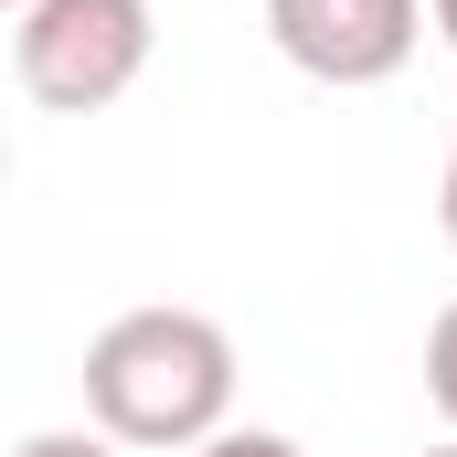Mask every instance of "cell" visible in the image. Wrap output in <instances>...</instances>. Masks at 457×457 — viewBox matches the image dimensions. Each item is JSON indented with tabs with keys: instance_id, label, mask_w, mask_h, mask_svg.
Segmentation results:
<instances>
[{
	"instance_id": "obj_5",
	"label": "cell",
	"mask_w": 457,
	"mask_h": 457,
	"mask_svg": "<svg viewBox=\"0 0 457 457\" xmlns=\"http://www.w3.org/2000/svg\"><path fill=\"white\" fill-rule=\"evenodd\" d=\"M11 457H128L117 436H96V426H43V436H21Z\"/></svg>"
},
{
	"instance_id": "obj_10",
	"label": "cell",
	"mask_w": 457,
	"mask_h": 457,
	"mask_svg": "<svg viewBox=\"0 0 457 457\" xmlns=\"http://www.w3.org/2000/svg\"><path fill=\"white\" fill-rule=\"evenodd\" d=\"M0 181H11V138H0Z\"/></svg>"
},
{
	"instance_id": "obj_6",
	"label": "cell",
	"mask_w": 457,
	"mask_h": 457,
	"mask_svg": "<svg viewBox=\"0 0 457 457\" xmlns=\"http://www.w3.org/2000/svg\"><path fill=\"white\" fill-rule=\"evenodd\" d=\"M192 457H309L298 436H266V426H224V436H203Z\"/></svg>"
},
{
	"instance_id": "obj_2",
	"label": "cell",
	"mask_w": 457,
	"mask_h": 457,
	"mask_svg": "<svg viewBox=\"0 0 457 457\" xmlns=\"http://www.w3.org/2000/svg\"><path fill=\"white\" fill-rule=\"evenodd\" d=\"M149 0H32L21 32H11V64H21V96L54 117H96L117 107L138 75H149Z\"/></svg>"
},
{
	"instance_id": "obj_8",
	"label": "cell",
	"mask_w": 457,
	"mask_h": 457,
	"mask_svg": "<svg viewBox=\"0 0 457 457\" xmlns=\"http://www.w3.org/2000/svg\"><path fill=\"white\" fill-rule=\"evenodd\" d=\"M426 11H436V32H447V43H457V0H426Z\"/></svg>"
},
{
	"instance_id": "obj_7",
	"label": "cell",
	"mask_w": 457,
	"mask_h": 457,
	"mask_svg": "<svg viewBox=\"0 0 457 457\" xmlns=\"http://www.w3.org/2000/svg\"><path fill=\"white\" fill-rule=\"evenodd\" d=\"M436 213H447V245H457V149H447V192H436Z\"/></svg>"
},
{
	"instance_id": "obj_1",
	"label": "cell",
	"mask_w": 457,
	"mask_h": 457,
	"mask_svg": "<svg viewBox=\"0 0 457 457\" xmlns=\"http://www.w3.org/2000/svg\"><path fill=\"white\" fill-rule=\"evenodd\" d=\"M86 415L117 447H203L234 415V341L203 309H117L86 341Z\"/></svg>"
},
{
	"instance_id": "obj_9",
	"label": "cell",
	"mask_w": 457,
	"mask_h": 457,
	"mask_svg": "<svg viewBox=\"0 0 457 457\" xmlns=\"http://www.w3.org/2000/svg\"><path fill=\"white\" fill-rule=\"evenodd\" d=\"M415 457H457V436H436V447H415Z\"/></svg>"
},
{
	"instance_id": "obj_11",
	"label": "cell",
	"mask_w": 457,
	"mask_h": 457,
	"mask_svg": "<svg viewBox=\"0 0 457 457\" xmlns=\"http://www.w3.org/2000/svg\"><path fill=\"white\" fill-rule=\"evenodd\" d=\"M0 11H32V0H0Z\"/></svg>"
},
{
	"instance_id": "obj_3",
	"label": "cell",
	"mask_w": 457,
	"mask_h": 457,
	"mask_svg": "<svg viewBox=\"0 0 457 457\" xmlns=\"http://www.w3.org/2000/svg\"><path fill=\"white\" fill-rule=\"evenodd\" d=\"M266 43L320 86H383L426 43V0H266Z\"/></svg>"
},
{
	"instance_id": "obj_4",
	"label": "cell",
	"mask_w": 457,
	"mask_h": 457,
	"mask_svg": "<svg viewBox=\"0 0 457 457\" xmlns=\"http://www.w3.org/2000/svg\"><path fill=\"white\" fill-rule=\"evenodd\" d=\"M426 394H436V415L457 426V298L436 309V330H426Z\"/></svg>"
}]
</instances>
